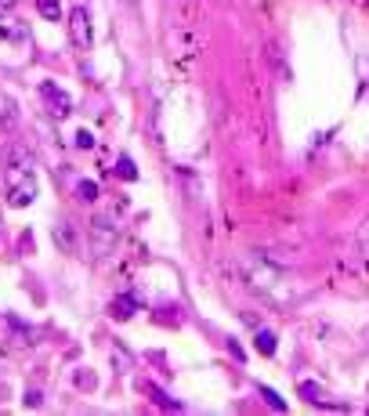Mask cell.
I'll return each instance as SVG.
<instances>
[{
	"label": "cell",
	"mask_w": 369,
	"mask_h": 416,
	"mask_svg": "<svg viewBox=\"0 0 369 416\" xmlns=\"http://www.w3.org/2000/svg\"><path fill=\"white\" fill-rule=\"evenodd\" d=\"M243 279L253 294H261L272 304H283V300L294 297V286H290V275L279 268V264L264 254V250H250L243 254Z\"/></svg>",
	"instance_id": "cell-1"
},
{
	"label": "cell",
	"mask_w": 369,
	"mask_h": 416,
	"mask_svg": "<svg viewBox=\"0 0 369 416\" xmlns=\"http://www.w3.org/2000/svg\"><path fill=\"white\" fill-rule=\"evenodd\" d=\"M8 167V203L11 207H29L36 199V174L25 153H11Z\"/></svg>",
	"instance_id": "cell-2"
},
{
	"label": "cell",
	"mask_w": 369,
	"mask_h": 416,
	"mask_svg": "<svg viewBox=\"0 0 369 416\" xmlns=\"http://www.w3.org/2000/svg\"><path fill=\"white\" fill-rule=\"evenodd\" d=\"M40 98H44V109L51 112L55 120H62V116H69V109H73V98L62 91V87L55 83V80H44L40 83Z\"/></svg>",
	"instance_id": "cell-3"
},
{
	"label": "cell",
	"mask_w": 369,
	"mask_h": 416,
	"mask_svg": "<svg viewBox=\"0 0 369 416\" xmlns=\"http://www.w3.org/2000/svg\"><path fill=\"white\" fill-rule=\"evenodd\" d=\"M69 33H73V44H76V47H91V18H87L84 8H73V15H69Z\"/></svg>",
	"instance_id": "cell-4"
},
{
	"label": "cell",
	"mask_w": 369,
	"mask_h": 416,
	"mask_svg": "<svg viewBox=\"0 0 369 416\" xmlns=\"http://www.w3.org/2000/svg\"><path fill=\"white\" fill-rule=\"evenodd\" d=\"M94 254H101V250L112 246V239H116V224H112L109 218H94Z\"/></svg>",
	"instance_id": "cell-5"
},
{
	"label": "cell",
	"mask_w": 369,
	"mask_h": 416,
	"mask_svg": "<svg viewBox=\"0 0 369 416\" xmlns=\"http://www.w3.org/2000/svg\"><path fill=\"white\" fill-rule=\"evenodd\" d=\"M138 311V300L134 297H116V300H112V304H109V315H112V319H116V322H123V319H131V315Z\"/></svg>",
	"instance_id": "cell-6"
},
{
	"label": "cell",
	"mask_w": 369,
	"mask_h": 416,
	"mask_svg": "<svg viewBox=\"0 0 369 416\" xmlns=\"http://www.w3.org/2000/svg\"><path fill=\"white\" fill-rule=\"evenodd\" d=\"M301 398H308V402H315V406H322V409L333 406V402L322 395V387H319V384H311V380H301Z\"/></svg>",
	"instance_id": "cell-7"
},
{
	"label": "cell",
	"mask_w": 369,
	"mask_h": 416,
	"mask_svg": "<svg viewBox=\"0 0 369 416\" xmlns=\"http://www.w3.org/2000/svg\"><path fill=\"white\" fill-rule=\"evenodd\" d=\"M36 8H40V15L47 22H58L62 18V4H58V0H36Z\"/></svg>",
	"instance_id": "cell-8"
},
{
	"label": "cell",
	"mask_w": 369,
	"mask_h": 416,
	"mask_svg": "<svg viewBox=\"0 0 369 416\" xmlns=\"http://www.w3.org/2000/svg\"><path fill=\"white\" fill-rule=\"evenodd\" d=\"M275 344H279V340H275L272 330H261L257 333V351H261V355H275Z\"/></svg>",
	"instance_id": "cell-9"
},
{
	"label": "cell",
	"mask_w": 369,
	"mask_h": 416,
	"mask_svg": "<svg viewBox=\"0 0 369 416\" xmlns=\"http://www.w3.org/2000/svg\"><path fill=\"white\" fill-rule=\"evenodd\" d=\"M355 250H359V257H369V218L362 221L359 235H355Z\"/></svg>",
	"instance_id": "cell-10"
},
{
	"label": "cell",
	"mask_w": 369,
	"mask_h": 416,
	"mask_svg": "<svg viewBox=\"0 0 369 416\" xmlns=\"http://www.w3.org/2000/svg\"><path fill=\"white\" fill-rule=\"evenodd\" d=\"M116 174L123 181H134L138 178V167H134V159L131 156H120V163H116Z\"/></svg>",
	"instance_id": "cell-11"
},
{
	"label": "cell",
	"mask_w": 369,
	"mask_h": 416,
	"mask_svg": "<svg viewBox=\"0 0 369 416\" xmlns=\"http://www.w3.org/2000/svg\"><path fill=\"white\" fill-rule=\"evenodd\" d=\"M76 192H80L84 203H94V199H98V185L94 181H80V185H76Z\"/></svg>",
	"instance_id": "cell-12"
},
{
	"label": "cell",
	"mask_w": 369,
	"mask_h": 416,
	"mask_svg": "<svg viewBox=\"0 0 369 416\" xmlns=\"http://www.w3.org/2000/svg\"><path fill=\"white\" fill-rule=\"evenodd\" d=\"M11 116H15V102L8 94H0V123H8Z\"/></svg>",
	"instance_id": "cell-13"
},
{
	"label": "cell",
	"mask_w": 369,
	"mask_h": 416,
	"mask_svg": "<svg viewBox=\"0 0 369 416\" xmlns=\"http://www.w3.org/2000/svg\"><path fill=\"white\" fill-rule=\"evenodd\" d=\"M261 395H264V402H268V406H272V409H279V413H283V409H286V402H283V398H279V395H275V391H272V387H261Z\"/></svg>",
	"instance_id": "cell-14"
},
{
	"label": "cell",
	"mask_w": 369,
	"mask_h": 416,
	"mask_svg": "<svg viewBox=\"0 0 369 416\" xmlns=\"http://www.w3.org/2000/svg\"><path fill=\"white\" fill-rule=\"evenodd\" d=\"M0 36H4V40H25V36H29V33H25V26H15V29H0Z\"/></svg>",
	"instance_id": "cell-15"
},
{
	"label": "cell",
	"mask_w": 369,
	"mask_h": 416,
	"mask_svg": "<svg viewBox=\"0 0 369 416\" xmlns=\"http://www.w3.org/2000/svg\"><path fill=\"white\" fill-rule=\"evenodd\" d=\"M152 398H156V406H167V409H181L177 402H170V395H163V391H152Z\"/></svg>",
	"instance_id": "cell-16"
},
{
	"label": "cell",
	"mask_w": 369,
	"mask_h": 416,
	"mask_svg": "<svg viewBox=\"0 0 369 416\" xmlns=\"http://www.w3.org/2000/svg\"><path fill=\"white\" fill-rule=\"evenodd\" d=\"M76 145H80V148H91V145H94L91 131H76Z\"/></svg>",
	"instance_id": "cell-17"
},
{
	"label": "cell",
	"mask_w": 369,
	"mask_h": 416,
	"mask_svg": "<svg viewBox=\"0 0 369 416\" xmlns=\"http://www.w3.org/2000/svg\"><path fill=\"white\" fill-rule=\"evenodd\" d=\"M11 4H15V0H0V11H8Z\"/></svg>",
	"instance_id": "cell-18"
}]
</instances>
